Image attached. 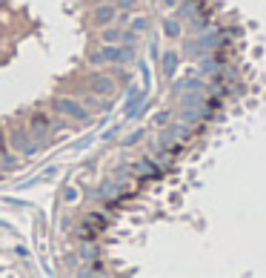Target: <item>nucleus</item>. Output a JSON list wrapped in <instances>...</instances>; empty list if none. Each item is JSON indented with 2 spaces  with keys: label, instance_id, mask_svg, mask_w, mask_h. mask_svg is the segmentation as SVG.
Wrapping results in <instances>:
<instances>
[{
  "label": "nucleus",
  "instance_id": "2",
  "mask_svg": "<svg viewBox=\"0 0 266 278\" xmlns=\"http://www.w3.org/2000/svg\"><path fill=\"white\" fill-rule=\"evenodd\" d=\"M52 109L58 112V115H66V118H72V121H78V124H89L92 121L86 106L80 101H72V98H58V101L52 103Z\"/></svg>",
  "mask_w": 266,
  "mask_h": 278
},
{
  "label": "nucleus",
  "instance_id": "6",
  "mask_svg": "<svg viewBox=\"0 0 266 278\" xmlns=\"http://www.w3.org/2000/svg\"><path fill=\"white\" fill-rule=\"evenodd\" d=\"M83 106H86V109H94V112H109L112 109V103L101 101V95H89L86 101H83Z\"/></svg>",
  "mask_w": 266,
  "mask_h": 278
},
{
  "label": "nucleus",
  "instance_id": "10",
  "mask_svg": "<svg viewBox=\"0 0 266 278\" xmlns=\"http://www.w3.org/2000/svg\"><path fill=\"white\" fill-rule=\"evenodd\" d=\"M80 256L83 258H94V247L89 241H83V249H80Z\"/></svg>",
  "mask_w": 266,
  "mask_h": 278
},
{
  "label": "nucleus",
  "instance_id": "8",
  "mask_svg": "<svg viewBox=\"0 0 266 278\" xmlns=\"http://www.w3.org/2000/svg\"><path fill=\"white\" fill-rule=\"evenodd\" d=\"M120 35H123V32L106 29V32H103V43H120Z\"/></svg>",
  "mask_w": 266,
  "mask_h": 278
},
{
  "label": "nucleus",
  "instance_id": "7",
  "mask_svg": "<svg viewBox=\"0 0 266 278\" xmlns=\"http://www.w3.org/2000/svg\"><path fill=\"white\" fill-rule=\"evenodd\" d=\"M17 167L15 161V155H9V152H0V169H6V172H12V169Z\"/></svg>",
  "mask_w": 266,
  "mask_h": 278
},
{
  "label": "nucleus",
  "instance_id": "3",
  "mask_svg": "<svg viewBox=\"0 0 266 278\" xmlns=\"http://www.w3.org/2000/svg\"><path fill=\"white\" fill-rule=\"evenodd\" d=\"M52 118L43 115V112H35V115L29 118V132H32V138L37 141V144H49V132H52Z\"/></svg>",
  "mask_w": 266,
  "mask_h": 278
},
{
  "label": "nucleus",
  "instance_id": "11",
  "mask_svg": "<svg viewBox=\"0 0 266 278\" xmlns=\"http://www.w3.org/2000/svg\"><path fill=\"white\" fill-rule=\"evenodd\" d=\"M137 141H140V132H135V135H129V138H126V147H132V144H137Z\"/></svg>",
  "mask_w": 266,
  "mask_h": 278
},
{
  "label": "nucleus",
  "instance_id": "1",
  "mask_svg": "<svg viewBox=\"0 0 266 278\" xmlns=\"http://www.w3.org/2000/svg\"><path fill=\"white\" fill-rule=\"evenodd\" d=\"M9 147L15 149V152L26 155V158H32V155H37L43 149V144H37V141L32 138L29 126H17V129H12V135H9Z\"/></svg>",
  "mask_w": 266,
  "mask_h": 278
},
{
  "label": "nucleus",
  "instance_id": "9",
  "mask_svg": "<svg viewBox=\"0 0 266 278\" xmlns=\"http://www.w3.org/2000/svg\"><path fill=\"white\" fill-rule=\"evenodd\" d=\"M63 201H66V204H75V201H78V190H75V187H66Z\"/></svg>",
  "mask_w": 266,
  "mask_h": 278
},
{
  "label": "nucleus",
  "instance_id": "4",
  "mask_svg": "<svg viewBox=\"0 0 266 278\" xmlns=\"http://www.w3.org/2000/svg\"><path fill=\"white\" fill-rule=\"evenodd\" d=\"M115 12H117V9L112 6V3H103V6H98V9H94V26H98V29L109 26V23L115 20Z\"/></svg>",
  "mask_w": 266,
  "mask_h": 278
},
{
  "label": "nucleus",
  "instance_id": "5",
  "mask_svg": "<svg viewBox=\"0 0 266 278\" xmlns=\"http://www.w3.org/2000/svg\"><path fill=\"white\" fill-rule=\"evenodd\" d=\"M92 92L94 95H112L115 92V81L109 75H98V78H92Z\"/></svg>",
  "mask_w": 266,
  "mask_h": 278
},
{
  "label": "nucleus",
  "instance_id": "12",
  "mask_svg": "<svg viewBox=\"0 0 266 278\" xmlns=\"http://www.w3.org/2000/svg\"><path fill=\"white\" fill-rule=\"evenodd\" d=\"M3 175H6V172H3V169H0V181H3Z\"/></svg>",
  "mask_w": 266,
  "mask_h": 278
}]
</instances>
